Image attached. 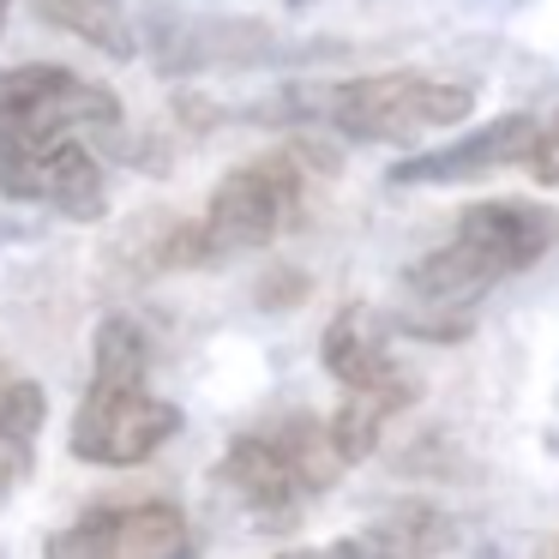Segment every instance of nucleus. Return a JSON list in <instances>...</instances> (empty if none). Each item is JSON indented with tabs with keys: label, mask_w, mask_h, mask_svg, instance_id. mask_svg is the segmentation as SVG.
I'll use <instances>...</instances> for the list:
<instances>
[{
	"label": "nucleus",
	"mask_w": 559,
	"mask_h": 559,
	"mask_svg": "<svg viewBox=\"0 0 559 559\" xmlns=\"http://www.w3.org/2000/svg\"><path fill=\"white\" fill-rule=\"evenodd\" d=\"M554 241H559V211L535 205V199H481V205H469L451 223L445 241L421 265H409V277H403V289L415 301L403 331L433 337V343L463 337L469 331V307L493 283L530 271Z\"/></svg>",
	"instance_id": "nucleus-1"
},
{
	"label": "nucleus",
	"mask_w": 559,
	"mask_h": 559,
	"mask_svg": "<svg viewBox=\"0 0 559 559\" xmlns=\"http://www.w3.org/2000/svg\"><path fill=\"white\" fill-rule=\"evenodd\" d=\"M181 433V409L151 391V343L127 313L91 337V385L73 415V457L97 469H133Z\"/></svg>",
	"instance_id": "nucleus-2"
},
{
	"label": "nucleus",
	"mask_w": 559,
	"mask_h": 559,
	"mask_svg": "<svg viewBox=\"0 0 559 559\" xmlns=\"http://www.w3.org/2000/svg\"><path fill=\"white\" fill-rule=\"evenodd\" d=\"M313 151H259L241 169H229L211 193L205 217L199 223H175L157 241V259L151 265H211V259L229 253H253V247H271L283 235H295L307 223V205H313Z\"/></svg>",
	"instance_id": "nucleus-3"
},
{
	"label": "nucleus",
	"mask_w": 559,
	"mask_h": 559,
	"mask_svg": "<svg viewBox=\"0 0 559 559\" xmlns=\"http://www.w3.org/2000/svg\"><path fill=\"white\" fill-rule=\"evenodd\" d=\"M343 469H349V457H343L337 433H331V415L319 421V415L295 409V415H271V421L235 433L211 475L253 511L259 530L289 535L307 518V506L343 481Z\"/></svg>",
	"instance_id": "nucleus-4"
},
{
	"label": "nucleus",
	"mask_w": 559,
	"mask_h": 559,
	"mask_svg": "<svg viewBox=\"0 0 559 559\" xmlns=\"http://www.w3.org/2000/svg\"><path fill=\"white\" fill-rule=\"evenodd\" d=\"M319 355H325L331 379L343 385V409L331 415V433H337L343 457L349 463L373 457L385 427H391V415H403L415 403V379L403 373L397 355H391L385 319L367 313L361 301L343 307L325 325V349Z\"/></svg>",
	"instance_id": "nucleus-5"
},
{
	"label": "nucleus",
	"mask_w": 559,
	"mask_h": 559,
	"mask_svg": "<svg viewBox=\"0 0 559 559\" xmlns=\"http://www.w3.org/2000/svg\"><path fill=\"white\" fill-rule=\"evenodd\" d=\"M307 115L331 121L349 139H373V145H409L421 133L469 121L475 85L445 73H373V79H343L331 91H307Z\"/></svg>",
	"instance_id": "nucleus-6"
},
{
	"label": "nucleus",
	"mask_w": 559,
	"mask_h": 559,
	"mask_svg": "<svg viewBox=\"0 0 559 559\" xmlns=\"http://www.w3.org/2000/svg\"><path fill=\"white\" fill-rule=\"evenodd\" d=\"M0 193L19 205H49L73 223H97L109 211L97 151L67 127H0Z\"/></svg>",
	"instance_id": "nucleus-7"
},
{
	"label": "nucleus",
	"mask_w": 559,
	"mask_h": 559,
	"mask_svg": "<svg viewBox=\"0 0 559 559\" xmlns=\"http://www.w3.org/2000/svg\"><path fill=\"white\" fill-rule=\"evenodd\" d=\"M193 523L175 499L91 506L43 542V559H193Z\"/></svg>",
	"instance_id": "nucleus-8"
},
{
	"label": "nucleus",
	"mask_w": 559,
	"mask_h": 559,
	"mask_svg": "<svg viewBox=\"0 0 559 559\" xmlns=\"http://www.w3.org/2000/svg\"><path fill=\"white\" fill-rule=\"evenodd\" d=\"M0 127H67V133H115V91L67 73V67H13L0 73Z\"/></svg>",
	"instance_id": "nucleus-9"
},
{
	"label": "nucleus",
	"mask_w": 559,
	"mask_h": 559,
	"mask_svg": "<svg viewBox=\"0 0 559 559\" xmlns=\"http://www.w3.org/2000/svg\"><path fill=\"white\" fill-rule=\"evenodd\" d=\"M535 115H506V121L481 127V133L457 139V145H439L427 157H409L391 169L397 187H451V181H475L487 169H506V163H523L535 145Z\"/></svg>",
	"instance_id": "nucleus-10"
},
{
	"label": "nucleus",
	"mask_w": 559,
	"mask_h": 559,
	"mask_svg": "<svg viewBox=\"0 0 559 559\" xmlns=\"http://www.w3.org/2000/svg\"><path fill=\"white\" fill-rule=\"evenodd\" d=\"M445 542H451V523L439 518V511L403 506L361 535H337V542H325V547H295V554H283V559H433Z\"/></svg>",
	"instance_id": "nucleus-11"
},
{
	"label": "nucleus",
	"mask_w": 559,
	"mask_h": 559,
	"mask_svg": "<svg viewBox=\"0 0 559 559\" xmlns=\"http://www.w3.org/2000/svg\"><path fill=\"white\" fill-rule=\"evenodd\" d=\"M43 421H49V397H43V385L31 373H19V367L0 355V499L31 475Z\"/></svg>",
	"instance_id": "nucleus-12"
},
{
	"label": "nucleus",
	"mask_w": 559,
	"mask_h": 559,
	"mask_svg": "<svg viewBox=\"0 0 559 559\" xmlns=\"http://www.w3.org/2000/svg\"><path fill=\"white\" fill-rule=\"evenodd\" d=\"M43 25L55 31H73L85 37L91 49L103 55H133V37H127V19H121V0H31Z\"/></svg>",
	"instance_id": "nucleus-13"
},
{
	"label": "nucleus",
	"mask_w": 559,
	"mask_h": 559,
	"mask_svg": "<svg viewBox=\"0 0 559 559\" xmlns=\"http://www.w3.org/2000/svg\"><path fill=\"white\" fill-rule=\"evenodd\" d=\"M523 169H530L535 181L559 187V115L535 127V145H530V157H523Z\"/></svg>",
	"instance_id": "nucleus-14"
},
{
	"label": "nucleus",
	"mask_w": 559,
	"mask_h": 559,
	"mask_svg": "<svg viewBox=\"0 0 559 559\" xmlns=\"http://www.w3.org/2000/svg\"><path fill=\"white\" fill-rule=\"evenodd\" d=\"M535 559H559V535H547V542H542V554H535Z\"/></svg>",
	"instance_id": "nucleus-15"
},
{
	"label": "nucleus",
	"mask_w": 559,
	"mask_h": 559,
	"mask_svg": "<svg viewBox=\"0 0 559 559\" xmlns=\"http://www.w3.org/2000/svg\"><path fill=\"white\" fill-rule=\"evenodd\" d=\"M7 13H13V0H0V31H7Z\"/></svg>",
	"instance_id": "nucleus-16"
}]
</instances>
